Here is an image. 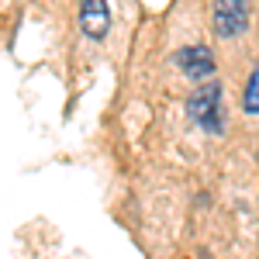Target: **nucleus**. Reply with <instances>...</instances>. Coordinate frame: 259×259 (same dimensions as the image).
Returning <instances> with one entry per match:
<instances>
[{"label": "nucleus", "mask_w": 259, "mask_h": 259, "mask_svg": "<svg viewBox=\"0 0 259 259\" xmlns=\"http://www.w3.org/2000/svg\"><path fill=\"white\" fill-rule=\"evenodd\" d=\"M187 114L197 121L204 132H211V135H221L225 132V118H221V87L214 80L204 83L200 90L190 94L187 100Z\"/></svg>", "instance_id": "f257e3e1"}, {"label": "nucleus", "mask_w": 259, "mask_h": 259, "mask_svg": "<svg viewBox=\"0 0 259 259\" xmlns=\"http://www.w3.org/2000/svg\"><path fill=\"white\" fill-rule=\"evenodd\" d=\"M249 24V0H214V31L221 38H235Z\"/></svg>", "instance_id": "f03ea898"}, {"label": "nucleus", "mask_w": 259, "mask_h": 259, "mask_svg": "<svg viewBox=\"0 0 259 259\" xmlns=\"http://www.w3.org/2000/svg\"><path fill=\"white\" fill-rule=\"evenodd\" d=\"M80 28L87 38H104L107 35V28H111V7H107V0H83Z\"/></svg>", "instance_id": "7ed1b4c3"}, {"label": "nucleus", "mask_w": 259, "mask_h": 259, "mask_svg": "<svg viewBox=\"0 0 259 259\" xmlns=\"http://www.w3.org/2000/svg\"><path fill=\"white\" fill-rule=\"evenodd\" d=\"M177 62L183 66V73H187L190 80H207V76H214V56H211V49H204V45H187L177 56Z\"/></svg>", "instance_id": "20e7f679"}, {"label": "nucleus", "mask_w": 259, "mask_h": 259, "mask_svg": "<svg viewBox=\"0 0 259 259\" xmlns=\"http://www.w3.org/2000/svg\"><path fill=\"white\" fill-rule=\"evenodd\" d=\"M242 107H245V114H259V69H252V76H249V83H245Z\"/></svg>", "instance_id": "39448f33"}]
</instances>
